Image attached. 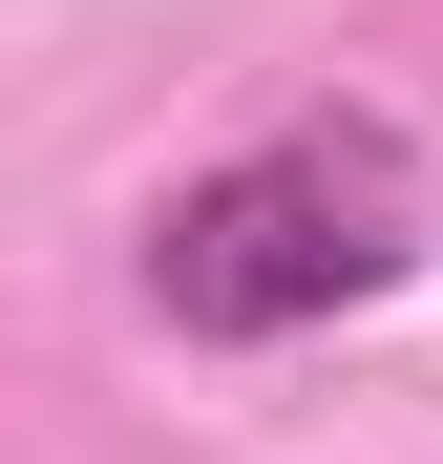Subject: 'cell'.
Instances as JSON below:
<instances>
[{"label": "cell", "instance_id": "obj_1", "mask_svg": "<svg viewBox=\"0 0 443 464\" xmlns=\"http://www.w3.org/2000/svg\"><path fill=\"white\" fill-rule=\"evenodd\" d=\"M422 254H443L422 148L380 106H317V127H274V148H233V169H190L148 211V317L211 338V359H254V338H317L359 295H401Z\"/></svg>", "mask_w": 443, "mask_h": 464}]
</instances>
